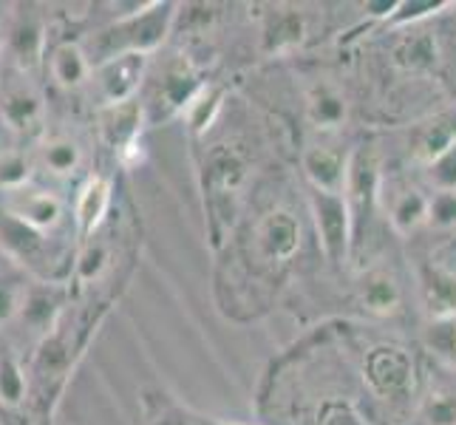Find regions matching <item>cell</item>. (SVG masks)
<instances>
[{
  "instance_id": "obj_1",
  "label": "cell",
  "mask_w": 456,
  "mask_h": 425,
  "mask_svg": "<svg viewBox=\"0 0 456 425\" xmlns=\"http://www.w3.org/2000/svg\"><path fill=\"white\" fill-rule=\"evenodd\" d=\"M49 122V91L40 74L0 66V142L31 148Z\"/></svg>"
},
{
  "instance_id": "obj_2",
  "label": "cell",
  "mask_w": 456,
  "mask_h": 425,
  "mask_svg": "<svg viewBox=\"0 0 456 425\" xmlns=\"http://www.w3.org/2000/svg\"><path fill=\"white\" fill-rule=\"evenodd\" d=\"M31 159V176L40 184L57 187L66 193L69 184H77L88 179L91 173H86L88 165V145L83 134L71 128V125H54L49 122V128L43 131V136L28 148Z\"/></svg>"
},
{
  "instance_id": "obj_3",
  "label": "cell",
  "mask_w": 456,
  "mask_h": 425,
  "mask_svg": "<svg viewBox=\"0 0 456 425\" xmlns=\"http://www.w3.org/2000/svg\"><path fill=\"white\" fill-rule=\"evenodd\" d=\"M52 18L45 6L14 4L4 12V57L0 66L40 74L45 45H49Z\"/></svg>"
},
{
  "instance_id": "obj_4",
  "label": "cell",
  "mask_w": 456,
  "mask_h": 425,
  "mask_svg": "<svg viewBox=\"0 0 456 425\" xmlns=\"http://www.w3.org/2000/svg\"><path fill=\"white\" fill-rule=\"evenodd\" d=\"M94 74V62L88 57L86 40L69 37V31L62 23H52L49 31V45H45L40 80L49 91V100L54 97H69V94L88 91Z\"/></svg>"
},
{
  "instance_id": "obj_5",
  "label": "cell",
  "mask_w": 456,
  "mask_h": 425,
  "mask_svg": "<svg viewBox=\"0 0 456 425\" xmlns=\"http://www.w3.org/2000/svg\"><path fill=\"white\" fill-rule=\"evenodd\" d=\"M145 54H119L114 60H105L94 66L88 91L97 97L100 108H111L134 100V91L139 88V80L145 74Z\"/></svg>"
},
{
  "instance_id": "obj_6",
  "label": "cell",
  "mask_w": 456,
  "mask_h": 425,
  "mask_svg": "<svg viewBox=\"0 0 456 425\" xmlns=\"http://www.w3.org/2000/svg\"><path fill=\"white\" fill-rule=\"evenodd\" d=\"M111 179L102 176V173H91L88 179L77 184V193L71 199V210H74V227H77V241H86L97 233L108 210H111Z\"/></svg>"
},
{
  "instance_id": "obj_7",
  "label": "cell",
  "mask_w": 456,
  "mask_h": 425,
  "mask_svg": "<svg viewBox=\"0 0 456 425\" xmlns=\"http://www.w3.org/2000/svg\"><path fill=\"white\" fill-rule=\"evenodd\" d=\"M139 122H142V108H139L136 100L102 108L100 111V136L117 153L119 162H128V153H134L136 148Z\"/></svg>"
},
{
  "instance_id": "obj_8",
  "label": "cell",
  "mask_w": 456,
  "mask_h": 425,
  "mask_svg": "<svg viewBox=\"0 0 456 425\" xmlns=\"http://www.w3.org/2000/svg\"><path fill=\"white\" fill-rule=\"evenodd\" d=\"M0 57H4V12H0Z\"/></svg>"
},
{
  "instance_id": "obj_9",
  "label": "cell",
  "mask_w": 456,
  "mask_h": 425,
  "mask_svg": "<svg viewBox=\"0 0 456 425\" xmlns=\"http://www.w3.org/2000/svg\"><path fill=\"white\" fill-rule=\"evenodd\" d=\"M0 425H9V422H6V420H4V417H0Z\"/></svg>"
}]
</instances>
